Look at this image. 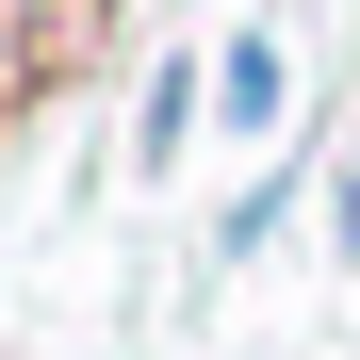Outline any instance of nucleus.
<instances>
[{
    "label": "nucleus",
    "instance_id": "7ed1b4c3",
    "mask_svg": "<svg viewBox=\"0 0 360 360\" xmlns=\"http://www.w3.org/2000/svg\"><path fill=\"white\" fill-rule=\"evenodd\" d=\"M328 229H344V246H360V164H344V197H328Z\"/></svg>",
    "mask_w": 360,
    "mask_h": 360
},
{
    "label": "nucleus",
    "instance_id": "f03ea898",
    "mask_svg": "<svg viewBox=\"0 0 360 360\" xmlns=\"http://www.w3.org/2000/svg\"><path fill=\"white\" fill-rule=\"evenodd\" d=\"M197 115H213V82H197V66H164V82H148V115H131V148H148V164H180V131H197Z\"/></svg>",
    "mask_w": 360,
    "mask_h": 360
},
{
    "label": "nucleus",
    "instance_id": "f257e3e1",
    "mask_svg": "<svg viewBox=\"0 0 360 360\" xmlns=\"http://www.w3.org/2000/svg\"><path fill=\"white\" fill-rule=\"evenodd\" d=\"M278 98H295V33H229L213 115H229V131H278Z\"/></svg>",
    "mask_w": 360,
    "mask_h": 360
}]
</instances>
